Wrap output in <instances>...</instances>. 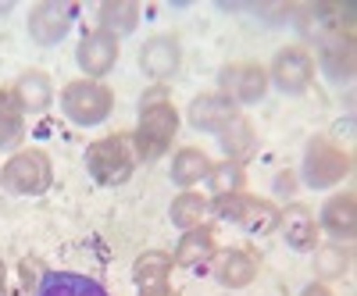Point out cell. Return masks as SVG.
<instances>
[{"label":"cell","instance_id":"cell-1","mask_svg":"<svg viewBox=\"0 0 357 296\" xmlns=\"http://www.w3.org/2000/svg\"><path fill=\"white\" fill-rule=\"evenodd\" d=\"M175 129H178V114L168 104V93L161 90V86H154L151 93H143V104H139V129H136L139 154L143 157L165 154V146L172 143Z\"/></svg>","mask_w":357,"mask_h":296},{"label":"cell","instance_id":"cell-2","mask_svg":"<svg viewBox=\"0 0 357 296\" xmlns=\"http://www.w3.org/2000/svg\"><path fill=\"white\" fill-rule=\"evenodd\" d=\"M86 168H89V175H93L100 186H122V182H129V175H132V154H129L126 136L97 139L86 150Z\"/></svg>","mask_w":357,"mask_h":296},{"label":"cell","instance_id":"cell-3","mask_svg":"<svg viewBox=\"0 0 357 296\" xmlns=\"http://www.w3.org/2000/svg\"><path fill=\"white\" fill-rule=\"evenodd\" d=\"M215 215L225 218V221H236L243 225L247 232H257V235H268L275 225H279V211L268 200H257V196H240V193H225V196H215Z\"/></svg>","mask_w":357,"mask_h":296},{"label":"cell","instance_id":"cell-4","mask_svg":"<svg viewBox=\"0 0 357 296\" xmlns=\"http://www.w3.org/2000/svg\"><path fill=\"white\" fill-rule=\"evenodd\" d=\"M0 186L15 196H36L50 186V161L36 150L15 154L0 171Z\"/></svg>","mask_w":357,"mask_h":296},{"label":"cell","instance_id":"cell-5","mask_svg":"<svg viewBox=\"0 0 357 296\" xmlns=\"http://www.w3.org/2000/svg\"><path fill=\"white\" fill-rule=\"evenodd\" d=\"M61 107L75 125H97L111 114V93L97 82H72L61 93Z\"/></svg>","mask_w":357,"mask_h":296},{"label":"cell","instance_id":"cell-6","mask_svg":"<svg viewBox=\"0 0 357 296\" xmlns=\"http://www.w3.org/2000/svg\"><path fill=\"white\" fill-rule=\"evenodd\" d=\"M347 171H350V154H343L340 146H333L329 139H314V143L307 146L304 175H307V186H311V189H321V186L340 182Z\"/></svg>","mask_w":357,"mask_h":296},{"label":"cell","instance_id":"cell-7","mask_svg":"<svg viewBox=\"0 0 357 296\" xmlns=\"http://www.w3.org/2000/svg\"><path fill=\"white\" fill-rule=\"evenodd\" d=\"M314 79V61L311 54L301 50V47H286L279 57H275V82L279 90L286 93H304Z\"/></svg>","mask_w":357,"mask_h":296},{"label":"cell","instance_id":"cell-8","mask_svg":"<svg viewBox=\"0 0 357 296\" xmlns=\"http://www.w3.org/2000/svg\"><path fill=\"white\" fill-rule=\"evenodd\" d=\"M168 272H172V257L161 250H151L136 257L132 264V279L139 286V296H175L168 286Z\"/></svg>","mask_w":357,"mask_h":296},{"label":"cell","instance_id":"cell-9","mask_svg":"<svg viewBox=\"0 0 357 296\" xmlns=\"http://www.w3.org/2000/svg\"><path fill=\"white\" fill-rule=\"evenodd\" d=\"M190 122L200 132H222L225 125L236 122V104L222 93H204L190 104Z\"/></svg>","mask_w":357,"mask_h":296},{"label":"cell","instance_id":"cell-10","mask_svg":"<svg viewBox=\"0 0 357 296\" xmlns=\"http://www.w3.org/2000/svg\"><path fill=\"white\" fill-rule=\"evenodd\" d=\"M72 4H40L29 15V36L36 43H57L72 25Z\"/></svg>","mask_w":357,"mask_h":296},{"label":"cell","instance_id":"cell-11","mask_svg":"<svg viewBox=\"0 0 357 296\" xmlns=\"http://www.w3.org/2000/svg\"><path fill=\"white\" fill-rule=\"evenodd\" d=\"M222 86L229 90V100H243V104H254L264 97L268 90V79L257 65H229L222 72Z\"/></svg>","mask_w":357,"mask_h":296},{"label":"cell","instance_id":"cell-12","mask_svg":"<svg viewBox=\"0 0 357 296\" xmlns=\"http://www.w3.org/2000/svg\"><path fill=\"white\" fill-rule=\"evenodd\" d=\"M211 257H215V235H211V228L197 225V228H190L183 240H178V250H175V264H178V268L204 272L207 264H211Z\"/></svg>","mask_w":357,"mask_h":296},{"label":"cell","instance_id":"cell-13","mask_svg":"<svg viewBox=\"0 0 357 296\" xmlns=\"http://www.w3.org/2000/svg\"><path fill=\"white\" fill-rule=\"evenodd\" d=\"M36 296H107V289L89 279V275H75V272H47Z\"/></svg>","mask_w":357,"mask_h":296},{"label":"cell","instance_id":"cell-14","mask_svg":"<svg viewBox=\"0 0 357 296\" xmlns=\"http://www.w3.org/2000/svg\"><path fill=\"white\" fill-rule=\"evenodd\" d=\"M118 61V40L107 36V33H93L79 43V65L89 72V75H104L111 72Z\"/></svg>","mask_w":357,"mask_h":296},{"label":"cell","instance_id":"cell-15","mask_svg":"<svg viewBox=\"0 0 357 296\" xmlns=\"http://www.w3.org/2000/svg\"><path fill=\"white\" fill-rule=\"evenodd\" d=\"M279 225H282V235L293 250H301V254L314 250V218L304 203H289L279 215Z\"/></svg>","mask_w":357,"mask_h":296},{"label":"cell","instance_id":"cell-16","mask_svg":"<svg viewBox=\"0 0 357 296\" xmlns=\"http://www.w3.org/2000/svg\"><path fill=\"white\" fill-rule=\"evenodd\" d=\"M139 68L151 79H165L178 68V43L172 36H154L139 50Z\"/></svg>","mask_w":357,"mask_h":296},{"label":"cell","instance_id":"cell-17","mask_svg":"<svg viewBox=\"0 0 357 296\" xmlns=\"http://www.w3.org/2000/svg\"><path fill=\"white\" fill-rule=\"evenodd\" d=\"M325 228H329L336 240H354V228H357V200L354 193H340L325 203V215H321Z\"/></svg>","mask_w":357,"mask_h":296},{"label":"cell","instance_id":"cell-18","mask_svg":"<svg viewBox=\"0 0 357 296\" xmlns=\"http://www.w3.org/2000/svg\"><path fill=\"white\" fill-rule=\"evenodd\" d=\"M25 107L11 90H0V150H11L25 136Z\"/></svg>","mask_w":357,"mask_h":296},{"label":"cell","instance_id":"cell-19","mask_svg":"<svg viewBox=\"0 0 357 296\" xmlns=\"http://www.w3.org/2000/svg\"><path fill=\"white\" fill-rule=\"evenodd\" d=\"M218 282L222 286H229V289H240V286H250L254 282V275H257V264H254V257H247L243 250H229V254H222V260H218Z\"/></svg>","mask_w":357,"mask_h":296},{"label":"cell","instance_id":"cell-20","mask_svg":"<svg viewBox=\"0 0 357 296\" xmlns=\"http://www.w3.org/2000/svg\"><path fill=\"white\" fill-rule=\"evenodd\" d=\"M172 175H175V182L193 186V182H200V179L211 175V161H207L200 150H193V146H186V150H178V157L172 164Z\"/></svg>","mask_w":357,"mask_h":296},{"label":"cell","instance_id":"cell-21","mask_svg":"<svg viewBox=\"0 0 357 296\" xmlns=\"http://www.w3.org/2000/svg\"><path fill=\"white\" fill-rule=\"evenodd\" d=\"M15 97H18V104H22V107H29V111H43V107L50 104V97H54V93H50L47 75L29 72V75H22V79H18Z\"/></svg>","mask_w":357,"mask_h":296},{"label":"cell","instance_id":"cell-22","mask_svg":"<svg viewBox=\"0 0 357 296\" xmlns=\"http://www.w3.org/2000/svg\"><path fill=\"white\" fill-rule=\"evenodd\" d=\"M136 18H139V8L136 4H104L100 8V25L107 36H126L136 29Z\"/></svg>","mask_w":357,"mask_h":296},{"label":"cell","instance_id":"cell-23","mask_svg":"<svg viewBox=\"0 0 357 296\" xmlns=\"http://www.w3.org/2000/svg\"><path fill=\"white\" fill-rule=\"evenodd\" d=\"M204 211H207V200H204L200 193H183V196L172 200V225H178V228L190 232V228L200 225Z\"/></svg>","mask_w":357,"mask_h":296},{"label":"cell","instance_id":"cell-24","mask_svg":"<svg viewBox=\"0 0 357 296\" xmlns=\"http://www.w3.org/2000/svg\"><path fill=\"white\" fill-rule=\"evenodd\" d=\"M211 186H215L218 196H225V193H240V186H243V168L236 164V161H225V164L211 168Z\"/></svg>","mask_w":357,"mask_h":296},{"label":"cell","instance_id":"cell-25","mask_svg":"<svg viewBox=\"0 0 357 296\" xmlns=\"http://www.w3.org/2000/svg\"><path fill=\"white\" fill-rule=\"evenodd\" d=\"M222 146H225V154H229V157H240L247 146H250V129H247L243 118H236L232 125L222 129Z\"/></svg>","mask_w":357,"mask_h":296},{"label":"cell","instance_id":"cell-26","mask_svg":"<svg viewBox=\"0 0 357 296\" xmlns=\"http://www.w3.org/2000/svg\"><path fill=\"white\" fill-rule=\"evenodd\" d=\"M350 264V254H343V247H325L318 250V272L321 275H343Z\"/></svg>","mask_w":357,"mask_h":296},{"label":"cell","instance_id":"cell-27","mask_svg":"<svg viewBox=\"0 0 357 296\" xmlns=\"http://www.w3.org/2000/svg\"><path fill=\"white\" fill-rule=\"evenodd\" d=\"M36 275H40V264L25 257V260H22V282H25V286H33V282H36Z\"/></svg>","mask_w":357,"mask_h":296},{"label":"cell","instance_id":"cell-28","mask_svg":"<svg viewBox=\"0 0 357 296\" xmlns=\"http://www.w3.org/2000/svg\"><path fill=\"white\" fill-rule=\"evenodd\" d=\"M301 296H333V293L325 289V286H307V289H304Z\"/></svg>","mask_w":357,"mask_h":296},{"label":"cell","instance_id":"cell-29","mask_svg":"<svg viewBox=\"0 0 357 296\" xmlns=\"http://www.w3.org/2000/svg\"><path fill=\"white\" fill-rule=\"evenodd\" d=\"M0 286H4V260H0Z\"/></svg>","mask_w":357,"mask_h":296},{"label":"cell","instance_id":"cell-30","mask_svg":"<svg viewBox=\"0 0 357 296\" xmlns=\"http://www.w3.org/2000/svg\"><path fill=\"white\" fill-rule=\"evenodd\" d=\"M0 296H4V286H0Z\"/></svg>","mask_w":357,"mask_h":296}]
</instances>
